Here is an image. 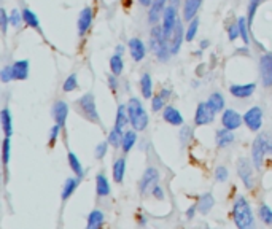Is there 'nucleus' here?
I'll use <instances>...</instances> for the list:
<instances>
[{
	"label": "nucleus",
	"mask_w": 272,
	"mask_h": 229,
	"mask_svg": "<svg viewBox=\"0 0 272 229\" xmlns=\"http://www.w3.org/2000/svg\"><path fill=\"white\" fill-rule=\"evenodd\" d=\"M127 112H129V123L136 131H143L148 124V114L143 105L137 99H131L127 102Z\"/></svg>",
	"instance_id": "nucleus-1"
},
{
	"label": "nucleus",
	"mask_w": 272,
	"mask_h": 229,
	"mask_svg": "<svg viewBox=\"0 0 272 229\" xmlns=\"http://www.w3.org/2000/svg\"><path fill=\"white\" fill-rule=\"evenodd\" d=\"M234 221L237 228H248L253 225V213L250 210V205L245 200V197H237L233 209Z\"/></svg>",
	"instance_id": "nucleus-2"
},
{
	"label": "nucleus",
	"mask_w": 272,
	"mask_h": 229,
	"mask_svg": "<svg viewBox=\"0 0 272 229\" xmlns=\"http://www.w3.org/2000/svg\"><path fill=\"white\" fill-rule=\"evenodd\" d=\"M77 107H78L80 113H82L86 119H89V121L97 123V124L101 123L99 114H97V110H96L94 96H92L91 93H89V94H85V96L82 97V99H80V100L77 102Z\"/></svg>",
	"instance_id": "nucleus-3"
},
{
	"label": "nucleus",
	"mask_w": 272,
	"mask_h": 229,
	"mask_svg": "<svg viewBox=\"0 0 272 229\" xmlns=\"http://www.w3.org/2000/svg\"><path fill=\"white\" fill-rule=\"evenodd\" d=\"M152 48L154 51V54L159 57L161 61H166L167 59V53H169V49H167V40L164 37V32H163V27H153L152 31Z\"/></svg>",
	"instance_id": "nucleus-4"
},
{
	"label": "nucleus",
	"mask_w": 272,
	"mask_h": 229,
	"mask_svg": "<svg viewBox=\"0 0 272 229\" xmlns=\"http://www.w3.org/2000/svg\"><path fill=\"white\" fill-rule=\"evenodd\" d=\"M253 163H255V167L256 169H261L263 165V158L266 151H271V147H269V137L266 135H259L256 140L253 142Z\"/></svg>",
	"instance_id": "nucleus-5"
},
{
	"label": "nucleus",
	"mask_w": 272,
	"mask_h": 229,
	"mask_svg": "<svg viewBox=\"0 0 272 229\" xmlns=\"http://www.w3.org/2000/svg\"><path fill=\"white\" fill-rule=\"evenodd\" d=\"M215 110L209 102H202L198 105V110H196V124L198 126H204L213 121V116H215Z\"/></svg>",
	"instance_id": "nucleus-6"
},
{
	"label": "nucleus",
	"mask_w": 272,
	"mask_h": 229,
	"mask_svg": "<svg viewBox=\"0 0 272 229\" xmlns=\"http://www.w3.org/2000/svg\"><path fill=\"white\" fill-rule=\"evenodd\" d=\"M244 121L248 126L250 131H258L263 124V112L259 107H253L250 108L245 114H244Z\"/></svg>",
	"instance_id": "nucleus-7"
},
{
	"label": "nucleus",
	"mask_w": 272,
	"mask_h": 229,
	"mask_svg": "<svg viewBox=\"0 0 272 229\" xmlns=\"http://www.w3.org/2000/svg\"><path fill=\"white\" fill-rule=\"evenodd\" d=\"M177 13H175V8L173 7H167L166 11H164V21H163V32H164V37L166 40H169L173 29H175V24H177Z\"/></svg>",
	"instance_id": "nucleus-8"
},
{
	"label": "nucleus",
	"mask_w": 272,
	"mask_h": 229,
	"mask_svg": "<svg viewBox=\"0 0 272 229\" xmlns=\"http://www.w3.org/2000/svg\"><path fill=\"white\" fill-rule=\"evenodd\" d=\"M159 180V174L158 170H156L154 167H148L145 170V174H143L142 180H140V191L143 194H147L150 190H153V188L156 186V183H158Z\"/></svg>",
	"instance_id": "nucleus-9"
},
{
	"label": "nucleus",
	"mask_w": 272,
	"mask_h": 229,
	"mask_svg": "<svg viewBox=\"0 0 272 229\" xmlns=\"http://www.w3.org/2000/svg\"><path fill=\"white\" fill-rule=\"evenodd\" d=\"M259 72H261L263 84L268 88L272 86V54H266L261 57V62H259Z\"/></svg>",
	"instance_id": "nucleus-10"
},
{
	"label": "nucleus",
	"mask_w": 272,
	"mask_h": 229,
	"mask_svg": "<svg viewBox=\"0 0 272 229\" xmlns=\"http://www.w3.org/2000/svg\"><path fill=\"white\" fill-rule=\"evenodd\" d=\"M221 123L226 129L234 131L242 124V116L236 110H231L229 108V110H224L223 116H221Z\"/></svg>",
	"instance_id": "nucleus-11"
},
{
	"label": "nucleus",
	"mask_w": 272,
	"mask_h": 229,
	"mask_svg": "<svg viewBox=\"0 0 272 229\" xmlns=\"http://www.w3.org/2000/svg\"><path fill=\"white\" fill-rule=\"evenodd\" d=\"M182 40H183V27H182L180 19H178L177 24H175V29H173V32H172V35H170V38L167 40V42L170 43V53L172 54H177L178 53V49H180V47H182Z\"/></svg>",
	"instance_id": "nucleus-12"
},
{
	"label": "nucleus",
	"mask_w": 272,
	"mask_h": 229,
	"mask_svg": "<svg viewBox=\"0 0 272 229\" xmlns=\"http://www.w3.org/2000/svg\"><path fill=\"white\" fill-rule=\"evenodd\" d=\"M237 170H239V175L242 177V181H244L245 188H253V177H252V165L247 159H240L239 164H237Z\"/></svg>",
	"instance_id": "nucleus-13"
},
{
	"label": "nucleus",
	"mask_w": 272,
	"mask_h": 229,
	"mask_svg": "<svg viewBox=\"0 0 272 229\" xmlns=\"http://www.w3.org/2000/svg\"><path fill=\"white\" fill-rule=\"evenodd\" d=\"M255 83H248V84H234L231 86L229 91L231 94H233L234 97H239V99H245V97H250L253 94L255 91Z\"/></svg>",
	"instance_id": "nucleus-14"
},
{
	"label": "nucleus",
	"mask_w": 272,
	"mask_h": 229,
	"mask_svg": "<svg viewBox=\"0 0 272 229\" xmlns=\"http://www.w3.org/2000/svg\"><path fill=\"white\" fill-rule=\"evenodd\" d=\"M91 22H92V10L85 8L80 13V18H78V35H85L88 32V29L91 27Z\"/></svg>",
	"instance_id": "nucleus-15"
},
{
	"label": "nucleus",
	"mask_w": 272,
	"mask_h": 229,
	"mask_svg": "<svg viewBox=\"0 0 272 229\" xmlns=\"http://www.w3.org/2000/svg\"><path fill=\"white\" fill-rule=\"evenodd\" d=\"M67 113H68V107L66 102H56L54 107H53V118L56 119V123L59 126H64L67 121Z\"/></svg>",
	"instance_id": "nucleus-16"
},
{
	"label": "nucleus",
	"mask_w": 272,
	"mask_h": 229,
	"mask_svg": "<svg viewBox=\"0 0 272 229\" xmlns=\"http://www.w3.org/2000/svg\"><path fill=\"white\" fill-rule=\"evenodd\" d=\"M129 49H131L132 57H134V61H137V62L145 57V45L142 43V40L132 38L129 42Z\"/></svg>",
	"instance_id": "nucleus-17"
},
{
	"label": "nucleus",
	"mask_w": 272,
	"mask_h": 229,
	"mask_svg": "<svg viewBox=\"0 0 272 229\" xmlns=\"http://www.w3.org/2000/svg\"><path fill=\"white\" fill-rule=\"evenodd\" d=\"M164 121H167L172 126H182L183 124V116L182 113L173 107H166L164 110Z\"/></svg>",
	"instance_id": "nucleus-18"
},
{
	"label": "nucleus",
	"mask_w": 272,
	"mask_h": 229,
	"mask_svg": "<svg viewBox=\"0 0 272 229\" xmlns=\"http://www.w3.org/2000/svg\"><path fill=\"white\" fill-rule=\"evenodd\" d=\"M202 0H185V8H183V16L187 21L194 19L196 13H198V10L201 7Z\"/></svg>",
	"instance_id": "nucleus-19"
},
{
	"label": "nucleus",
	"mask_w": 272,
	"mask_h": 229,
	"mask_svg": "<svg viewBox=\"0 0 272 229\" xmlns=\"http://www.w3.org/2000/svg\"><path fill=\"white\" fill-rule=\"evenodd\" d=\"M13 77L15 80H26L29 75V61H18L13 65Z\"/></svg>",
	"instance_id": "nucleus-20"
},
{
	"label": "nucleus",
	"mask_w": 272,
	"mask_h": 229,
	"mask_svg": "<svg viewBox=\"0 0 272 229\" xmlns=\"http://www.w3.org/2000/svg\"><path fill=\"white\" fill-rule=\"evenodd\" d=\"M166 2L167 0H153V5L150 8V22H156L161 18L166 7Z\"/></svg>",
	"instance_id": "nucleus-21"
},
{
	"label": "nucleus",
	"mask_w": 272,
	"mask_h": 229,
	"mask_svg": "<svg viewBox=\"0 0 272 229\" xmlns=\"http://www.w3.org/2000/svg\"><path fill=\"white\" fill-rule=\"evenodd\" d=\"M233 140H234V135H233V132H231V129L224 128V129H220L217 132V145L220 148L231 145V142Z\"/></svg>",
	"instance_id": "nucleus-22"
},
{
	"label": "nucleus",
	"mask_w": 272,
	"mask_h": 229,
	"mask_svg": "<svg viewBox=\"0 0 272 229\" xmlns=\"http://www.w3.org/2000/svg\"><path fill=\"white\" fill-rule=\"evenodd\" d=\"M78 185H80V177H77V179H67L66 183H64L61 197H62V199H68V197L72 196V193H73L75 190H77Z\"/></svg>",
	"instance_id": "nucleus-23"
},
{
	"label": "nucleus",
	"mask_w": 272,
	"mask_h": 229,
	"mask_svg": "<svg viewBox=\"0 0 272 229\" xmlns=\"http://www.w3.org/2000/svg\"><path fill=\"white\" fill-rule=\"evenodd\" d=\"M0 118H2V128H3L5 137H11V134H13V123H11L8 108H3L2 113H0Z\"/></svg>",
	"instance_id": "nucleus-24"
},
{
	"label": "nucleus",
	"mask_w": 272,
	"mask_h": 229,
	"mask_svg": "<svg viewBox=\"0 0 272 229\" xmlns=\"http://www.w3.org/2000/svg\"><path fill=\"white\" fill-rule=\"evenodd\" d=\"M213 204H215V200H213L212 194L207 193V194H204V196L199 199V202L196 205H198V209H199L201 213H209L210 209L213 207Z\"/></svg>",
	"instance_id": "nucleus-25"
},
{
	"label": "nucleus",
	"mask_w": 272,
	"mask_h": 229,
	"mask_svg": "<svg viewBox=\"0 0 272 229\" xmlns=\"http://www.w3.org/2000/svg\"><path fill=\"white\" fill-rule=\"evenodd\" d=\"M129 121V112H127V107L119 105L118 107V113H117V123H115V128L117 129H123L124 126Z\"/></svg>",
	"instance_id": "nucleus-26"
},
{
	"label": "nucleus",
	"mask_w": 272,
	"mask_h": 229,
	"mask_svg": "<svg viewBox=\"0 0 272 229\" xmlns=\"http://www.w3.org/2000/svg\"><path fill=\"white\" fill-rule=\"evenodd\" d=\"M124 172H126V161L121 158V159H118V161L113 164V180L117 183H121V181H123Z\"/></svg>",
	"instance_id": "nucleus-27"
},
{
	"label": "nucleus",
	"mask_w": 272,
	"mask_h": 229,
	"mask_svg": "<svg viewBox=\"0 0 272 229\" xmlns=\"http://www.w3.org/2000/svg\"><path fill=\"white\" fill-rule=\"evenodd\" d=\"M103 225V213L99 210H94L89 213V218H88V228L91 229H97Z\"/></svg>",
	"instance_id": "nucleus-28"
},
{
	"label": "nucleus",
	"mask_w": 272,
	"mask_h": 229,
	"mask_svg": "<svg viewBox=\"0 0 272 229\" xmlns=\"http://www.w3.org/2000/svg\"><path fill=\"white\" fill-rule=\"evenodd\" d=\"M136 142H137V135H136L134 131H127V132H124L123 143H121V147H123V151L124 153H129L131 148L134 147Z\"/></svg>",
	"instance_id": "nucleus-29"
},
{
	"label": "nucleus",
	"mask_w": 272,
	"mask_h": 229,
	"mask_svg": "<svg viewBox=\"0 0 272 229\" xmlns=\"http://www.w3.org/2000/svg\"><path fill=\"white\" fill-rule=\"evenodd\" d=\"M96 180H97V194H99V196H108V194H110V185H108V181L105 179V175L99 174Z\"/></svg>",
	"instance_id": "nucleus-30"
},
{
	"label": "nucleus",
	"mask_w": 272,
	"mask_h": 229,
	"mask_svg": "<svg viewBox=\"0 0 272 229\" xmlns=\"http://www.w3.org/2000/svg\"><path fill=\"white\" fill-rule=\"evenodd\" d=\"M140 88H142V94L145 99H150L153 94V84H152V78L150 75H143L140 80Z\"/></svg>",
	"instance_id": "nucleus-31"
},
{
	"label": "nucleus",
	"mask_w": 272,
	"mask_h": 229,
	"mask_svg": "<svg viewBox=\"0 0 272 229\" xmlns=\"http://www.w3.org/2000/svg\"><path fill=\"white\" fill-rule=\"evenodd\" d=\"M209 104L213 107V110H215L217 113L221 112L223 108H224V99H223V96L220 94V93H213V94L209 97Z\"/></svg>",
	"instance_id": "nucleus-32"
},
{
	"label": "nucleus",
	"mask_w": 272,
	"mask_h": 229,
	"mask_svg": "<svg viewBox=\"0 0 272 229\" xmlns=\"http://www.w3.org/2000/svg\"><path fill=\"white\" fill-rule=\"evenodd\" d=\"M68 164H70L72 170L77 174V177H83V167H82V163H80V159L77 158V154L75 153H68Z\"/></svg>",
	"instance_id": "nucleus-33"
},
{
	"label": "nucleus",
	"mask_w": 272,
	"mask_h": 229,
	"mask_svg": "<svg viewBox=\"0 0 272 229\" xmlns=\"http://www.w3.org/2000/svg\"><path fill=\"white\" fill-rule=\"evenodd\" d=\"M123 137H124L123 129H117V128H115L112 132H110V135H108V143L117 148V147L121 145V143H123Z\"/></svg>",
	"instance_id": "nucleus-34"
},
{
	"label": "nucleus",
	"mask_w": 272,
	"mask_h": 229,
	"mask_svg": "<svg viewBox=\"0 0 272 229\" xmlns=\"http://www.w3.org/2000/svg\"><path fill=\"white\" fill-rule=\"evenodd\" d=\"M110 68H112V73L115 77L121 75V72H123V59H121L119 54L113 56L112 59H110Z\"/></svg>",
	"instance_id": "nucleus-35"
},
{
	"label": "nucleus",
	"mask_w": 272,
	"mask_h": 229,
	"mask_svg": "<svg viewBox=\"0 0 272 229\" xmlns=\"http://www.w3.org/2000/svg\"><path fill=\"white\" fill-rule=\"evenodd\" d=\"M22 19L26 21L27 26H31L34 29H40V21H38V18L32 13L31 10H24V11H22Z\"/></svg>",
	"instance_id": "nucleus-36"
},
{
	"label": "nucleus",
	"mask_w": 272,
	"mask_h": 229,
	"mask_svg": "<svg viewBox=\"0 0 272 229\" xmlns=\"http://www.w3.org/2000/svg\"><path fill=\"white\" fill-rule=\"evenodd\" d=\"M169 96V91L167 89H163V93H161L159 96H156V97H153V104H152V108H153V112H159L161 108L164 107V99L166 97Z\"/></svg>",
	"instance_id": "nucleus-37"
},
{
	"label": "nucleus",
	"mask_w": 272,
	"mask_h": 229,
	"mask_svg": "<svg viewBox=\"0 0 272 229\" xmlns=\"http://www.w3.org/2000/svg\"><path fill=\"white\" fill-rule=\"evenodd\" d=\"M259 218H261L264 223H268V225L272 223V210L266 204L259 205Z\"/></svg>",
	"instance_id": "nucleus-38"
},
{
	"label": "nucleus",
	"mask_w": 272,
	"mask_h": 229,
	"mask_svg": "<svg viewBox=\"0 0 272 229\" xmlns=\"http://www.w3.org/2000/svg\"><path fill=\"white\" fill-rule=\"evenodd\" d=\"M237 26H239V33H240L242 40H244V43H248V26H247L245 18H239Z\"/></svg>",
	"instance_id": "nucleus-39"
},
{
	"label": "nucleus",
	"mask_w": 272,
	"mask_h": 229,
	"mask_svg": "<svg viewBox=\"0 0 272 229\" xmlns=\"http://www.w3.org/2000/svg\"><path fill=\"white\" fill-rule=\"evenodd\" d=\"M77 86H78V80H77V75H70L67 80H66V83H64L62 86V89L66 91V93H70V91L73 89H77Z\"/></svg>",
	"instance_id": "nucleus-40"
},
{
	"label": "nucleus",
	"mask_w": 272,
	"mask_h": 229,
	"mask_svg": "<svg viewBox=\"0 0 272 229\" xmlns=\"http://www.w3.org/2000/svg\"><path fill=\"white\" fill-rule=\"evenodd\" d=\"M198 27H199V19H193L189 21V26H188V32H187V40L191 42L194 37H196V32H198Z\"/></svg>",
	"instance_id": "nucleus-41"
},
{
	"label": "nucleus",
	"mask_w": 272,
	"mask_h": 229,
	"mask_svg": "<svg viewBox=\"0 0 272 229\" xmlns=\"http://www.w3.org/2000/svg\"><path fill=\"white\" fill-rule=\"evenodd\" d=\"M0 75H2V82H3V83H8L10 80H15V77H13V68H11V65L3 67V68H2V73H0Z\"/></svg>",
	"instance_id": "nucleus-42"
},
{
	"label": "nucleus",
	"mask_w": 272,
	"mask_h": 229,
	"mask_svg": "<svg viewBox=\"0 0 272 229\" xmlns=\"http://www.w3.org/2000/svg\"><path fill=\"white\" fill-rule=\"evenodd\" d=\"M259 2H261V0H252L250 8H248V26H252V22H253V16H255V11H256Z\"/></svg>",
	"instance_id": "nucleus-43"
},
{
	"label": "nucleus",
	"mask_w": 272,
	"mask_h": 229,
	"mask_svg": "<svg viewBox=\"0 0 272 229\" xmlns=\"http://www.w3.org/2000/svg\"><path fill=\"white\" fill-rule=\"evenodd\" d=\"M107 147H108V140L107 142H102V143H99V145H97V148H96V158L97 159H102L103 156H105Z\"/></svg>",
	"instance_id": "nucleus-44"
},
{
	"label": "nucleus",
	"mask_w": 272,
	"mask_h": 229,
	"mask_svg": "<svg viewBox=\"0 0 272 229\" xmlns=\"http://www.w3.org/2000/svg\"><path fill=\"white\" fill-rule=\"evenodd\" d=\"M10 161V137H5L3 140V164L7 165Z\"/></svg>",
	"instance_id": "nucleus-45"
},
{
	"label": "nucleus",
	"mask_w": 272,
	"mask_h": 229,
	"mask_svg": "<svg viewBox=\"0 0 272 229\" xmlns=\"http://www.w3.org/2000/svg\"><path fill=\"white\" fill-rule=\"evenodd\" d=\"M215 177H217L218 181H226V180H228V170H226V167H223V165H220V167H217Z\"/></svg>",
	"instance_id": "nucleus-46"
},
{
	"label": "nucleus",
	"mask_w": 272,
	"mask_h": 229,
	"mask_svg": "<svg viewBox=\"0 0 272 229\" xmlns=\"http://www.w3.org/2000/svg\"><path fill=\"white\" fill-rule=\"evenodd\" d=\"M21 18H22V15H19V11L18 10H13V11H11V15H10V22L15 27H18L21 24Z\"/></svg>",
	"instance_id": "nucleus-47"
},
{
	"label": "nucleus",
	"mask_w": 272,
	"mask_h": 229,
	"mask_svg": "<svg viewBox=\"0 0 272 229\" xmlns=\"http://www.w3.org/2000/svg\"><path fill=\"white\" fill-rule=\"evenodd\" d=\"M59 129H61L59 124H56V126H53V128H51V134H50V145L51 147L54 145V142L57 139V134H59Z\"/></svg>",
	"instance_id": "nucleus-48"
},
{
	"label": "nucleus",
	"mask_w": 272,
	"mask_h": 229,
	"mask_svg": "<svg viewBox=\"0 0 272 229\" xmlns=\"http://www.w3.org/2000/svg\"><path fill=\"white\" fill-rule=\"evenodd\" d=\"M228 33H229V40H236L237 35H240V33H239V26H231L228 29Z\"/></svg>",
	"instance_id": "nucleus-49"
},
{
	"label": "nucleus",
	"mask_w": 272,
	"mask_h": 229,
	"mask_svg": "<svg viewBox=\"0 0 272 229\" xmlns=\"http://www.w3.org/2000/svg\"><path fill=\"white\" fill-rule=\"evenodd\" d=\"M0 19H2V31L7 32V27H8V18H7V13H5V10L0 11Z\"/></svg>",
	"instance_id": "nucleus-50"
},
{
	"label": "nucleus",
	"mask_w": 272,
	"mask_h": 229,
	"mask_svg": "<svg viewBox=\"0 0 272 229\" xmlns=\"http://www.w3.org/2000/svg\"><path fill=\"white\" fill-rule=\"evenodd\" d=\"M153 194H154V196H156V197H158V199H164V194H163V190H161V188H159V186H154V188H153Z\"/></svg>",
	"instance_id": "nucleus-51"
},
{
	"label": "nucleus",
	"mask_w": 272,
	"mask_h": 229,
	"mask_svg": "<svg viewBox=\"0 0 272 229\" xmlns=\"http://www.w3.org/2000/svg\"><path fill=\"white\" fill-rule=\"evenodd\" d=\"M138 2H140V3L143 5V7H148V5L153 2V0H138Z\"/></svg>",
	"instance_id": "nucleus-52"
},
{
	"label": "nucleus",
	"mask_w": 272,
	"mask_h": 229,
	"mask_svg": "<svg viewBox=\"0 0 272 229\" xmlns=\"http://www.w3.org/2000/svg\"><path fill=\"white\" fill-rule=\"evenodd\" d=\"M187 215H188V218H191V216L194 215V207H193V209H189V210L187 212Z\"/></svg>",
	"instance_id": "nucleus-53"
}]
</instances>
